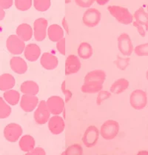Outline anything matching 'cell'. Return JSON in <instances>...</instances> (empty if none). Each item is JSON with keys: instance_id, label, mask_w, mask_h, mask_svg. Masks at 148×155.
Masks as SVG:
<instances>
[{"instance_id": "cell-29", "label": "cell", "mask_w": 148, "mask_h": 155, "mask_svg": "<svg viewBox=\"0 0 148 155\" xmlns=\"http://www.w3.org/2000/svg\"><path fill=\"white\" fill-rule=\"evenodd\" d=\"M11 108L0 97V119H5L11 115Z\"/></svg>"}, {"instance_id": "cell-32", "label": "cell", "mask_w": 148, "mask_h": 155, "mask_svg": "<svg viewBox=\"0 0 148 155\" xmlns=\"http://www.w3.org/2000/svg\"><path fill=\"white\" fill-rule=\"evenodd\" d=\"M135 54L139 57L148 56V43L139 45L134 48Z\"/></svg>"}, {"instance_id": "cell-9", "label": "cell", "mask_w": 148, "mask_h": 155, "mask_svg": "<svg viewBox=\"0 0 148 155\" xmlns=\"http://www.w3.org/2000/svg\"><path fill=\"white\" fill-rule=\"evenodd\" d=\"M47 21L44 18H39L34 23V36L38 42H42L46 37Z\"/></svg>"}, {"instance_id": "cell-39", "label": "cell", "mask_w": 148, "mask_h": 155, "mask_svg": "<svg viewBox=\"0 0 148 155\" xmlns=\"http://www.w3.org/2000/svg\"><path fill=\"white\" fill-rule=\"evenodd\" d=\"M14 0H0V6L3 9H8L13 5Z\"/></svg>"}, {"instance_id": "cell-15", "label": "cell", "mask_w": 148, "mask_h": 155, "mask_svg": "<svg viewBox=\"0 0 148 155\" xmlns=\"http://www.w3.org/2000/svg\"><path fill=\"white\" fill-rule=\"evenodd\" d=\"M65 121L63 118L58 115L52 117L48 120V128L50 132L53 134H59L65 129Z\"/></svg>"}, {"instance_id": "cell-12", "label": "cell", "mask_w": 148, "mask_h": 155, "mask_svg": "<svg viewBox=\"0 0 148 155\" xmlns=\"http://www.w3.org/2000/svg\"><path fill=\"white\" fill-rule=\"evenodd\" d=\"M99 137V131L96 127L92 126L87 128L84 134L82 141L87 147H92L95 146Z\"/></svg>"}, {"instance_id": "cell-42", "label": "cell", "mask_w": 148, "mask_h": 155, "mask_svg": "<svg viewBox=\"0 0 148 155\" xmlns=\"http://www.w3.org/2000/svg\"><path fill=\"white\" fill-rule=\"evenodd\" d=\"M5 16V12L4 11V9L0 6V21L2 20Z\"/></svg>"}, {"instance_id": "cell-1", "label": "cell", "mask_w": 148, "mask_h": 155, "mask_svg": "<svg viewBox=\"0 0 148 155\" xmlns=\"http://www.w3.org/2000/svg\"><path fill=\"white\" fill-rule=\"evenodd\" d=\"M106 79V73L103 70H94L90 71L85 77L82 91L85 94H96L101 91Z\"/></svg>"}, {"instance_id": "cell-18", "label": "cell", "mask_w": 148, "mask_h": 155, "mask_svg": "<svg viewBox=\"0 0 148 155\" xmlns=\"http://www.w3.org/2000/svg\"><path fill=\"white\" fill-rule=\"evenodd\" d=\"M41 54V49L37 45L29 44L24 48V57L30 62H35Z\"/></svg>"}, {"instance_id": "cell-7", "label": "cell", "mask_w": 148, "mask_h": 155, "mask_svg": "<svg viewBox=\"0 0 148 155\" xmlns=\"http://www.w3.org/2000/svg\"><path fill=\"white\" fill-rule=\"evenodd\" d=\"M50 112L47 108V103L44 100H42L34 115L36 123L39 125L45 124L50 119Z\"/></svg>"}, {"instance_id": "cell-44", "label": "cell", "mask_w": 148, "mask_h": 155, "mask_svg": "<svg viewBox=\"0 0 148 155\" xmlns=\"http://www.w3.org/2000/svg\"><path fill=\"white\" fill-rule=\"evenodd\" d=\"M148 154V151H139V153H138V154Z\"/></svg>"}, {"instance_id": "cell-14", "label": "cell", "mask_w": 148, "mask_h": 155, "mask_svg": "<svg viewBox=\"0 0 148 155\" xmlns=\"http://www.w3.org/2000/svg\"><path fill=\"white\" fill-rule=\"evenodd\" d=\"M82 66L81 62L76 55H70L65 61V75H71L80 70Z\"/></svg>"}, {"instance_id": "cell-26", "label": "cell", "mask_w": 148, "mask_h": 155, "mask_svg": "<svg viewBox=\"0 0 148 155\" xmlns=\"http://www.w3.org/2000/svg\"><path fill=\"white\" fill-rule=\"evenodd\" d=\"M3 97L8 104L15 105L20 100V94L18 91L15 90H8L5 91L3 94Z\"/></svg>"}, {"instance_id": "cell-25", "label": "cell", "mask_w": 148, "mask_h": 155, "mask_svg": "<svg viewBox=\"0 0 148 155\" xmlns=\"http://www.w3.org/2000/svg\"><path fill=\"white\" fill-rule=\"evenodd\" d=\"M93 48L88 42H82L79 45L78 48V54L81 58L88 59L93 56Z\"/></svg>"}, {"instance_id": "cell-35", "label": "cell", "mask_w": 148, "mask_h": 155, "mask_svg": "<svg viewBox=\"0 0 148 155\" xmlns=\"http://www.w3.org/2000/svg\"><path fill=\"white\" fill-rule=\"evenodd\" d=\"M96 0H75V2L81 8H89L94 3Z\"/></svg>"}, {"instance_id": "cell-11", "label": "cell", "mask_w": 148, "mask_h": 155, "mask_svg": "<svg viewBox=\"0 0 148 155\" xmlns=\"http://www.w3.org/2000/svg\"><path fill=\"white\" fill-rule=\"evenodd\" d=\"M50 114L54 115H59L64 111L65 102L62 97L58 96H53L46 102Z\"/></svg>"}, {"instance_id": "cell-30", "label": "cell", "mask_w": 148, "mask_h": 155, "mask_svg": "<svg viewBox=\"0 0 148 155\" xmlns=\"http://www.w3.org/2000/svg\"><path fill=\"white\" fill-rule=\"evenodd\" d=\"M15 6L21 11H25L32 6V0H15Z\"/></svg>"}, {"instance_id": "cell-24", "label": "cell", "mask_w": 148, "mask_h": 155, "mask_svg": "<svg viewBox=\"0 0 148 155\" xmlns=\"http://www.w3.org/2000/svg\"><path fill=\"white\" fill-rule=\"evenodd\" d=\"M19 145L22 151L28 153L35 147V140L31 135H24L19 140Z\"/></svg>"}, {"instance_id": "cell-13", "label": "cell", "mask_w": 148, "mask_h": 155, "mask_svg": "<svg viewBox=\"0 0 148 155\" xmlns=\"http://www.w3.org/2000/svg\"><path fill=\"white\" fill-rule=\"evenodd\" d=\"M39 99L36 95L24 94L21 97L20 107L25 112H31L37 108Z\"/></svg>"}, {"instance_id": "cell-8", "label": "cell", "mask_w": 148, "mask_h": 155, "mask_svg": "<svg viewBox=\"0 0 148 155\" xmlns=\"http://www.w3.org/2000/svg\"><path fill=\"white\" fill-rule=\"evenodd\" d=\"M22 128L16 123H10L4 129V136L8 141L15 143L22 134Z\"/></svg>"}, {"instance_id": "cell-41", "label": "cell", "mask_w": 148, "mask_h": 155, "mask_svg": "<svg viewBox=\"0 0 148 155\" xmlns=\"http://www.w3.org/2000/svg\"><path fill=\"white\" fill-rule=\"evenodd\" d=\"M62 25H63L64 28L65 29V31H67V34H69V28H68V25H67V21H66V19H65V17H64V18H63V19H62Z\"/></svg>"}, {"instance_id": "cell-4", "label": "cell", "mask_w": 148, "mask_h": 155, "mask_svg": "<svg viewBox=\"0 0 148 155\" xmlns=\"http://www.w3.org/2000/svg\"><path fill=\"white\" fill-rule=\"evenodd\" d=\"M130 103L134 109H143L147 104V94L141 89L133 91L130 96Z\"/></svg>"}, {"instance_id": "cell-33", "label": "cell", "mask_w": 148, "mask_h": 155, "mask_svg": "<svg viewBox=\"0 0 148 155\" xmlns=\"http://www.w3.org/2000/svg\"><path fill=\"white\" fill-rule=\"evenodd\" d=\"M130 61V58H121L119 56H118L117 59L116 60L115 63H116L118 68H119L120 70H125L129 65Z\"/></svg>"}, {"instance_id": "cell-2", "label": "cell", "mask_w": 148, "mask_h": 155, "mask_svg": "<svg viewBox=\"0 0 148 155\" xmlns=\"http://www.w3.org/2000/svg\"><path fill=\"white\" fill-rule=\"evenodd\" d=\"M108 11L112 16L123 25H130L133 22V16L127 8L117 5H111L108 8Z\"/></svg>"}, {"instance_id": "cell-17", "label": "cell", "mask_w": 148, "mask_h": 155, "mask_svg": "<svg viewBox=\"0 0 148 155\" xmlns=\"http://www.w3.org/2000/svg\"><path fill=\"white\" fill-rule=\"evenodd\" d=\"M11 68L18 74H23L27 71V65L25 61L19 57H15L10 60Z\"/></svg>"}, {"instance_id": "cell-43", "label": "cell", "mask_w": 148, "mask_h": 155, "mask_svg": "<svg viewBox=\"0 0 148 155\" xmlns=\"http://www.w3.org/2000/svg\"><path fill=\"white\" fill-rule=\"evenodd\" d=\"M96 2L98 3V5H106L110 0H96Z\"/></svg>"}, {"instance_id": "cell-3", "label": "cell", "mask_w": 148, "mask_h": 155, "mask_svg": "<svg viewBox=\"0 0 148 155\" xmlns=\"http://www.w3.org/2000/svg\"><path fill=\"white\" fill-rule=\"evenodd\" d=\"M119 131V124L113 120H107L100 129V134L105 140H113L117 136Z\"/></svg>"}, {"instance_id": "cell-28", "label": "cell", "mask_w": 148, "mask_h": 155, "mask_svg": "<svg viewBox=\"0 0 148 155\" xmlns=\"http://www.w3.org/2000/svg\"><path fill=\"white\" fill-rule=\"evenodd\" d=\"M34 8L39 12L47 11L51 5L50 0H34Z\"/></svg>"}, {"instance_id": "cell-21", "label": "cell", "mask_w": 148, "mask_h": 155, "mask_svg": "<svg viewBox=\"0 0 148 155\" xmlns=\"http://www.w3.org/2000/svg\"><path fill=\"white\" fill-rule=\"evenodd\" d=\"M47 34L50 40L57 42L64 37L63 29L56 24L51 25L47 30Z\"/></svg>"}, {"instance_id": "cell-19", "label": "cell", "mask_w": 148, "mask_h": 155, "mask_svg": "<svg viewBox=\"0 0 148 155\" xmlns=\"http://www.w3.org/2000/svg\"><path fill=\"white\" fill-rule=\"evenodd\" d=\"M16 80L14 76L10 74H4L0 76V91H7L15 86Z\"/></svg>"}, {"instance_id": "cell-10", "label": "cell", "mask_w": 148, "mask_h": 155, "mask_svg": "<svg viewBox=\"0 0 148 155\" xmlns=\"http://www.w3.org/2000/svg\"><path fill=\"white\" fill-rule=\"evenodd\" d=\"M118 48L124 56H130L133 51V45L129 35L123 33L118 38Z\"/></svg>"}, {"instance_id": "cell-37", "label": "cell", "mask_w": 148, "mask_h": 155, "mask_svg": "<svg viewBox=\"0 0 148 155\" xmlns=\"http://www.w3.org/2000/svg\"><path fill=\"white\" fill-rule=\"evenodd\" d=\"M62 91L63 92L64 94L65 95V102L68 103L70 101V98L72 97V93L66 88V84H65V81H64L62 84Z\"/></svg>"}, {"instance_id": "cell-5", "label": "cell", "mask_w": 148, "mask_h": 155, "mask_svg": "<svg viewBox=\"0 0 148 155\" xmlns=\"http://www.w3.org/2000/svg\"><path fill=\"white\" fill-rule=\"evenodd\" d=\"M8 51L14 55H19L25 48L24 41L20 39L17 35H11L6 41Z\"/></svg>"}, {"instance_id": "cell-31", "label": "cell", "mask_w": 148, "mask_h": 155, "mask_svg": "<svg viewBox=\"0 0 148 155\" xmlns=\"http://www.w3.org/2000/svg\"><path fill=\"white\" fill-rule=\"evenodd\" d=\"M82 153H83V149L82 146L79 144H75L69 146L66 151L62 153V154H82Z\"/></svg>"}, {"instance_id": "cell-46", "label": "cell", "mask_w": 148, "mask_h": 155, "mask_svg": "<svg viewBox=\"0 0 148 155\" xmlns=\"http://www.w3.org/2000/svg\"><path fill=\"white\" fill-rule=\"evenodd\" d=\"M145 31H148V25L145 28Z\"/></svg>"}, {"instance_id": "cell-45", "label": "cell", "mask_w": 148, "mask_h": 155, "mask_svg": "<svg viewBox=\"0 0 148 155\" xmlns=\"http://www.w3.org/2000/svg\"><path fill=\"white\" fill-rule=\"evenodd\" d=\"M146 77H147V80H148V71H147V73H146Z\"/></svg>"}, {"instance_id": "cell-16", "label": "cell", "mask_w": 148, "mask_h": 155, "mask_svg": "<svg viewBox=\"0 0 148 155\" xmlns=\"http://www.w3.org/2000/svg\"><path fill=\"white\" fill-rule=\"evenodd\" d=\"M40 62L42 66L47 70H53L58 66L59 60L56 56L48 52H45L41 57Z\"/></svg>"}, {"instance_id": "cell-27", "label": "cell", "mask_w": 148, "mask_h": 155, "mask_svg": "<svg viewBox=\"0 0 148 155\" xmlns=\"http://www.w3.org/2000/svg\"><path fill=\"white\" fill-rule=\"evenodd\" d=\"M133 17L136 19V22L141 25H144L145 28L148 25V13H146L144 11V8H139L134 13Z\"/></svg>"}, {"instance_id": "cell-20", "label": "cell", "mask_w": 148, "mask_h": 155, "mask_svg": "<svg viewBox=\"0 0 148 155\" xmlns=\"http://www.w3.org/2000/svg\"><path fill=\"white\" fill-rule=\"evenodd\" d=\"M16 35L23 41H29L33 37V30L31 25L26 23H23L16 28Z\"/></svg>"}, {"instance_id": "cell-40", "label": "cell", "mask_w": 148, "mask_h": 155, "mask_svg": "<svg viewBox=\"0 0 148 155\" xmlns=\"http://www.w3.org/2000/svg\"><path fill=\"white\" fill-rule=\"evenodd\" d=\"M27 154H45V151H44V149H42V148H34V149L32 150L31 151H30V152L27 153Z\"/></svg>"}, {"instance_id": "cell-6", "label": "cell", "mask_w": 148, "mask_h": 155, "mask_svg": "<svg viewBox=\"0 0 148 155\" xmlns=\"http://www.w3.org/2000/svg\"><path fill=\"white\" fill-rule=\"evenodd\" d=\"M101 15L100 11L96 8H90L85 12L82 18L83 23L90 28L96 27L99 24Z\"/></svg>"}, {"instance_id": "cell-38", "label": "cell", "mask_w": 148, "mask_h": 155, "mask_svg": "<svg viewBox=\"0 0 148 155\" xmlns=\"http://www.w3.org/2000/svg\"><path fill=\"white\" fill-rule=\"evenodd\" d=\"M133 26H135V27H136V28H137L138 32L139 33V34H140L141 37H145L146 31H145V30H144V28H143V25H141L139 24V23L136 22V21H135V22H133Z\"/></svg>"}, {"instance_id": "cell-23", "label": "cell", "mask_w": 148, "mask_h": 155, "mask_svg": "<svg viewBox=\"0 0 148 155\" xmlns=\"http://www.w3.org/2000/svg\"><path fill=\"white\" fill-rule=\"evenodd\" d=\"M129 87V81L124 78L119 79L116 80L111 85L110 91L112 94H119L123 93L126 89Z\"/></svg>"}, {"instance_id": "cell-36", "label": "cell", "mask_w": 148, "mask_h": 155, "mask_svg": "<svg viewBox=\"0 0 148 155\" xmlns=\"http://www.w3.org/2000/svg\"><path fill=\"white\" fill-rule=\"evenodd\" d=\"M56 48L58 51L62 55H65V39L62 38V39L58 41L56 43Z\"/></svg>"}, {"instance_id": "cell-34", "label": "cell", "mask_w": 148, "mask_h": 155, "mask_svg": "<svg viewBox=\"0 0 148 155\" xmlns=\"http://www.w3.org/2000/svg\"><path fill=\"white\" fill-rule=\"evenodd\" d=\"M111 96V93H110L109 91H100L99 94H98L96 98V103L98 105H101L105 100H108V98H110Z\"/></svg>"}, {"instance_id": "cell-47", "label": "cell", "mask_w": 148, "mask_h": 155, "mask_svg": "<svg viewBox=\"0 0 148 155\" xmlns=\"http://www.w3.org/2000/svg\"><path fill=\"white\" fill-rule=\"evenodd\" d=\"M147 12H148V5H147Z\"/></svg>"}, {"instance_id": "cell-22", "label": "cell", "mask_w": 148, "mask_h": 155, "mask_svg": "<svg viewBox=\"0 0 148 155\" xmlns=\"http://www.w3.org/2000/svg\"><path fill=\"white\" fill-rule=\"evenodd\" d=\"M20 90L24 94L37 95L39 91V87L36 82L27 80L24 81L21 85Z\"/></svg>"}]
</instances>
